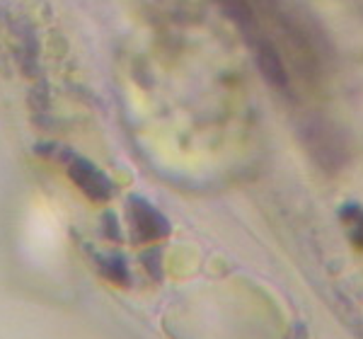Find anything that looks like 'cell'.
<instances>
[{"mask_svg":"<svg viewBox=\"0 0 363 339\" xmlns=\"http://www.w3.org/2000/svg\"><path fill=\"white\" fill-rule=\"evenodd\" d=\"M66 170H68V177L73 179L75 187H78L87 199H92V201H104V199L112 196L114 187L109 182V177L99 167L92 165L90 160H85V157H80V155H68Z\"/></svg>","mask_w":363,"mask_h":339,"instance_id":"obj_2","label":"cell"},{"mask_svg":"<svg viewBox=\"0 0 363 339\" xmlns=\"http://www.w3.org/2000/svg\"><path fill=\"white\" fill-rule=\"evenodd\" d=\"M252 46H255V61H257V68H259L262 78H264L274 90L289 92V85H291L289 68H286L277 46L269 42L267 37H252Z\"/></svg>","mask_w":363,"mask_h":339,"instance_id":"obj_4","label":"cell"},{"mask_svg":"<svg viewBox=\"0 0 363 339\" xmlns=\"http://www.w3.org/2000/svg\"><path fill=\"white\" fill-rule=\"evenodd\" d=\"M99 269L107 279H112L114 284L119 286H128V269H126V262L121 257H104L99 262Z\"/></svg>","mask_w":363,"mask_h":339,"instance_id":"obj_6","label":"cell"},{"mask_svg":"<svg viewBox=\"0 0 363 339\" xmlns=\"http://www.w3.org/2000/svg\"><path fill=\"white\" fill-rule=\"evenodd\" d=\"M213 3L242 29H250L255 22V10H252L250 0H213Z\"/></svg>","mask_w":363,"mask_h":339,"instance_id":"obj_5","label":"cell"},{"mask_svg":"<svg viewBox=\"0 0 363 339\" xmlns=\"http://www.w3.org/2000/svg\"><path fill=\"white\" fill-rule=\"evenodd\" d=\"M128 221H131V228L136 233V240L140 243L157 240V238H165L169 233L165 216L140 196L128 199Z\"/></svg>","mask_w":363,"mask_h":339,"instance_id":"obj_3","label":"cell"},{"mask_svg":"<svg viewBox=\"0 0 363 339\" xmlns=\"http://www.w3.org/2000/svg\"><path fill=\"white\" fill-rule=\"evenodd\" d=\"M301 138L306 143L308 153L315 157L320 167L325 170H339L342 162L347 160V143H344L342 133L337 131L335 124L327 119L313 116L301 126Z\"/></svg>","mask_w":363,"mask_h":339,"instance_id":"obj_1","label":"cell"}]
</instances>
